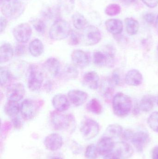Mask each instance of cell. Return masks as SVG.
I'll return each mask as SVG.
<instances>
[{"label": "cell", "mask_w": 158, "mask_h": 159, "mask_svg": "<svg viewBox=\"0 0 158 159\" xmlns=\"http://www.w3.org/2000/svg\"><path fill=\"white\" fill-rule=\"evenodd\" d=\"M52 159H64L62 158L61 157H55L54 158H53Z\"/></svg>", "instance_id": "816d5d0a"}, {"label": "cell", "mask_w": 158, "mask_h": 159, "mask_svg": "<svg viewBox=\"0 0 158 159\" xmlns=\"http://www.w3.org/2000/svg\"><path fill=\"white\" fill-rule=\"evenodd\" d=\"M122 2L126 4H130L135 2V0H122Z\"/></svg>", "instance_id": "681fc988"}, {"label": "cell", "mask_w": 158, "mask_h": 159, "mask_svg": "<svg viewBox=\"0 0 158 159\" xmlns=\"http://www.w3.org/2000/svg\"><path fill=\"white\" fill-rule=\"evenodd\" d=\"M144 19L149 24H153L155 22V16L153 13H147L144 16Z\"/></svg>", "instance_id": "ee69618b"}, {"label": "cell", "mask_w": 158, "mask_h": 159, "mask_svg": "<svg viewBox=\"0 0 158 159\" xmlns=\"http://www.w3.org/2000/svg\"><path fill=\"white\" fill-rule=\"evenodd\" d=\"M125 27L127 33L130 35L136 34L139 31L140 24L133 18H126L125 19Z\"/></svg>", "instance_id": "4316f807"}, {"label": "cell", "mask_w": 158, "mask_h": 159, "mask_svg": "<svg viewBox=\"0 0 158 159\" xmlns=\"http://www.w3.org/2000/svg\"><path fill=\"white\" fill-rule=\"evenodd\" d=\"M53 105L54 108L60 112H65L69 108L70 104L68 97L63 94L55 95L53 99Z\"/></svg>", "instance_id": "2e32d148"}, {"label": "cell", "mask_w": 158, "mask_h": 159, "mask_svg": "<svg viewBox=\"0 0 158 159\" xmlns=\"http://www.w3.org/2000/svg\"><path fill=\"white\" fill-rule=\"evenodd\" d=\"M26 47L22 44L17 45L15 50V53L17 56H21L25 54L26 52Z\"/></svg>", "instance_id": "ab89813d"}, {"label": "cell", "mask_w": 158, "mask_h": 159, "mask_svg": "<svg viewBox=\"0 0 158 159\" xmlns=\"http://www.w3.org/2000/svg\"><path fill=\"white\" fill-rule=\"evenodd\" d=\"M69 36V43L70 45H78L82 41L81 34L76 31L71 30Z\"/></svg>", "instance_id": "8d00e7d4"}, {"label": "cell", "mask_w": 158, "mask_h": 159, "mask_svg": "<svg viewBox=\"0 0 158 159\" xmlns=\"http://www.w3.org/2000/svg\"><path fill=\"white\" fill-rule=\"evenodd\" d=\"M98 154L96 146L93 144L89 145L87 147L84 153L85 157L87 159H96Z\"/></svg>", "instance_id": "d6a6232c"}, {"label": "cell", "mask_w": 158, "mask_h": 159, "mask_svg": "<svg viewBox=\"0 0 158 159\" xmlns=\"http://www.w3.org/2000/svg\"><path fill=\"white\" fill-rule=\"evenodd\" d=\"M155 102V98L152 95H145L141 100L139 104V108L143 112H149L154 107Z\"/></svg>", "instance_id": "484cf974"}, {"label": "cell", "mask_w": 158, "mask_h": 159, "mask_svg": "<svg viewBox=\"0 0 158 159\" xmlns=\"http://www.w3.org/2000/svg\"><path fill=\"white\" fill-rule=\"evenodd\" d=\"M32 24L35 30L39 33L43 34L45 32L46 25L45 23L41 20H35L33 21Z\"/></svg>", "instance_id": "74e56055"}, {"label": "cell", "mask_w": 158, "mask_h": 159, "mask_svg": "<svg viewBox=\"0 0 158 159\" xmlns=\"http://www.w3.org/2000/svg\"><path fill=\"white\" fill-rule=\"evenodd\" d=\"M156 26L158 31V15L156 20Z\"/></svg>", "instance_id": "f907efd6"}, {"label": "cell", "mask_w": 158, "mask_h": 159, "mask_svg": "<svg viewBox=\"0 0 158 159\" xmlns=\"http://www.w3.org/2000/svg\"><path fill=\"white\" fill-rule=\"evenodd\" d=\"M39 108V104L37 102L27 99L20 104V112L24 119L31 120L36 116Z\"/></svg>", "instance_id": "ba28073f"}, {"label": "cell", "mask_w": 158, "mask_h": 159, "mask_svg": "<svg viewBox=\"0 0 158 159\" xmlns=\"http://www.w3.org/2000/svg\"><path fill=\"white\" fill-rule=\"evenodd\" d=\"M82 41L86 46L97 44L102 39V34L99 29L93 25L85 27L81 34Z\"/></svg>", "instance_id": "8992f818"}, {"label": "cell", "mask_w": 158, "mask_h": 159, "mask_svg": "<svg viewBox=\"0 0 158 159\" xmlns=\"http://www.w3.org/2000/svg\"><path fill=\"white\" fill-rule=\"evenodd\" d=\"M111 80L114 85H118L120 82V76L117 71H115L112 74Z\"/></svg>", "instance_id": "60d3db41"}, {"label": "cell", "mask_w": 158, "mask_h": 159, "mask_svg": "<svg viewBox=\"0 0 158 159\" xmlns=\"http://www.w3.org/2000/svg\"></svg>", "instance_id": "db71d44e"}, {"label": "cell", "mask_w": 158, "mask_h": 159, "mask_svg": "<svg viewBox=\"0 0 158 159\" xmlns=\"http://www.w3.org/2000/svg\"><path fill=\"white\" fill-rule=\"evenodd\" d=\"M112 107L114 114L119 117L127 116L131 110L132 102L128 95L119 93L113 97Z\"/></svg>", "instance_id": "6da1fadb"}, {"label": "cell", "mask_w": 158, "mask_h": 159, "mask_svg": "<svg viewBox=\"0 0 158 159\" xmlns=\"http://www.w3.org/2000/svg\"><path fill=\"white\" fill-rule=\"evenodd\" d=\"M130 141L137 151L142 152L149 143L150 138L147 133L141 131L134 133Z\"/></svg>", "instance_id": "30bf717a"}, {"label": "cell", "mask_w": 158, "mask_h": 159, "mask_svg": "<svg viewBox=\"0 0 158 159\" xmlns=\"http://www.w3.org/2000/svg\"><path fill=\"white\" fill-rule=\"evenodd\" d=\"M94 63L96 66L99 67L108 66L109 59L107 55L105 52L101 51H96L93 54Z\"/></svg>", "instance_id": "f546056e"}, {"label": "cell", "mask_w": 158, "mask_h": 159, "mask_svg": "<svg viewBox=\"0 0 158 159\" xmlns=\"http://www.w3.org/2000/svg\"><path fill=\"white\" fill-rule=\"evenodd\" d=\"M86 109L89 112L95 114L100 115L103 111V107L99 101L96 98L92 99L86 105Z\"/></svg>", "instance_id": "4dcf8cb0"}, {"label": "cell", "mask_w": 158, "mask_h": 159, "mask_svg": "<svg viewBox=\"0 0 158 159\" xmlns=\"http://www.w3.org/2000/svg\"><path fill=\"white\" fill-rule=\"evenodd\" d=\"M14 56V50L9 43L3 44L0 49V61L1 63L9 61Z\"/></svg>", "instance_id": "603a6c76"}, {"label": "cell", "mask_w": 158, "mask_h": 159, "mask_svg": "<svg viewBox=\"0 0 158 159\" xmlns=\"http://www.w3.org/2000/svg\"><path fill=\"white\" fill-rule=\"evenodd\" d=\"M62 5L67 12H70L75 6V0H62Z\"/></svg>", "instance_id": "f35d334b"}, {"label": "cell", "mask_w": 158, "mask_h": 159, "mask_svg": "<svg viewBox=\"0 0 158 159\" xmlns=\"http://www.w3.org/2000/svg\"><path fill=\"white\" fill-rule=\"evenodd\" d=\"M104 159H121L118 154L113 150L109 154L105 155L104 157Z\"/></svg>", "instance_id": "bcb514c9"}, {"label": "cell", "mask_w": 158, "mask_h": 159, "mask_svg": "<svg viewBox=\"0 0 158 159\" xmlns=\"http://www.w3.org/2000/svg\"><path fill=\"white\" fill-rule=\"evenodd\" d=\"M71 60L75 66L79 68H86L90 63L89 56L83 50H75L71 55Z\"/></svg>", "instance_id": "4fadbf2b"}, {"label": "cell", "mask_w": 158, "mask_h": 159, "mask_svg": "<svg viewBox=\"0 0 158 159\" xmlns=\"http://www.w3.org/2000/svg\"><path fill=\"white\" fill-rule=\"evenodd\" d=\"M1 4L2 14L5 17L12 19L19 17L25 9L20 0H3Z\"/></svg>", "instance_id": "7a4b0ae2"}, {"label": "cell", "mask_w": 158, "mask_h": 159, "mask_svg": "<svg viewBox=\"0 0 158 159\" xmlns=\"http://www.w3.org/2000/svg\"><path fill=\"white\" fill-rule=\"evenodd\" d=\"M114 85L112 80H104L101 86V92L105 99L109 100L114 93Z\"/></svg>", "instance_id": "83f0119b"}, {"label": "cell", "mask_w": 158, "mask_h": 159, "mask_svg": "<svg viewBox=\"0 0 158 159\" xmlns=\"http://www.w3.org/2000/svg\"><path fill=\"white\" fill-rule=\"evenodd\" d=\"M81 133L85 140H90L96 137L100 131L99 124L94 120L85 118L81 124Z\"/></svg>", "instance_id": "5b68a950"}, {"label": "cell", "mask_w": 158, "mask_h": 159, "mask_svg": "<svg viewBox=\"0 0 158 159\" xmlns=\"http://www.w3.org/2000/svg\"><path fill=\"white\" fill-rule=\"evenodd\" d=\"M44 81V76L42 72L35 65H31L29 68L28 87L32 91L41 89Z\"/></svg>", "instance_id": "52a82bcc"}, {"label": "cell", "mask_w": 158, "mask_h": 159, "mask_svg": "<svg viewBox=\"0 0 158 159\" xmlns=\"http://www.w3.org/2000/svg\"><path fill=\"white\" fill-rule=\"evenodd\" d=\"M105 25L107 30L113 35H118L123 31V22L120 20L116 19L107 20L105 21Z\"/></svg>", "instance_id": "d6986e66"}, {"label": "cell", "mask_w": 158, "mask_h": 159, "mask_svg": "<svg viewBox=\"0 0 158 159\" xmlns=\"http://www.w3.org/2000/svg\"><path fill=\"white\" fill-rule=\"evenodd\" d=\"M115 145L113 139L103 136L98 141L96 146L98 154L105 156L109 154L114 150Z\"/></svg>", "instance_id": "7c38bea8"}, {"label": "cell", "mask_w": 158, "mask_h": 159, "mask_svg": "<svg viewBox=\"0 0 158 159\" xmlns=\"http://www.w3.org/2000/svg\"><path fill=\"white\" fill-rule=\"evenodd\" d=\"M73 26L77 30H83L87 27L88 21L83 15L79 12L74 13L72 16Z\"/></svg>", "instance_id": "f1b7e54d"}, {"label": "cell", "mask_w": 158, "mask_h": 159, "mask_svg": "<svg viewBox=\"0 0 158 159\" xmlns=\"http://www.w3.org/2000/svg\"><path fill=\"white\" fill-rule=\"evenodd\" d=\"M45 68L52 76H58L61 70L59 61L54 57L49 58L44 63Z\"/></svg>", "instance_id": "44dd1931"}, {"label": "cell", "mask_w": 158, "mask_h": 159, "mask_svg": "<svg viewBox=\"0 0 158 159\" xmlns=\"http://www.w3.org/2000/svg\"><path fill=\"white\" fill-rule=\"evenodd\" d=\"M125 82L128 85L131 86H138L141 85L143 81V76L138 70H130L126 75Z\"/></svg>", "instance_id": "ffe728a7"}, {"label": "cell", "mask_w": 158, "mask_h": 159, "mask_svg": "<svg viewBox=\"0 0 158 159\" xmlns=\"http://www.w3.org/2000/svg\"><path fill=\"white\" fill-rule=\"evenodd\" d=\"M25 94L24 86L21 83H16L9 87L8 99L20 102L23 99Z\"/></svg>", "instance_id": "ac0fdd59"}, {"label": "cell", "mask_w": 158, "mask_h": 159, "mask_svg": "<svg viewBox=\"0 0 158 159\" xmlns=\"http://www.w3.org/2000/svg\"><path fill=\"white\" fill-rule=\"evenodd\" d=\"M99 75L93 71L85 73L83 78V83L84 86L91 89H96L99 86Z\"/></svg>", "instance_id": "e0dca14e"}, {"label": "cell", "mask_w": 158, "mask_h": 159, "mask_svg": "<svg viewBox=\"0 0 158 159\" xmlns=\"http://www.w3.org/2000/svg\"><path fill=\"white\" fill-rule=\"evenodd\" d=\"M121 8L119 5L115 3L109 4L107 6L105 10V13L107 15L113 16L120 13Z\"/></svg>", "instance_id": "836d02e7"}, {"label": "cell", "mask_w": 158, "mask_h": 159, "mask_svg": "<svg viewBox=\"0 0 158 159\" xmlns=\"http://www.w3.org/2000/svg\"><path fill=\"white\" fill-rule=\"evenodd\" d=\"M88 95L87 93L79 90H71L68 93L70 102L75 106L82 105L87 101Z\"/></svg>", "instance_id": "5bb4252c"}, {"label": "cell", "mask_w": 158, "mask_h": 159, "mask_svg": "<svg viewBox=\"0 0 158 159\" xmlns=\"http://www.w3.org/2000/svg\"><path fill=\"white\" fill-rule=\"evenodd\" d=\"M50 120L52 126L57 130L68 129L74 121L71 115H66L57 110L50 114Z\"/></svg>", "instance_id": "277c9868"}, {"label": "cell", "mask_w": 158, "mask_h": 159, "mask_svg": "<svg viewBox=\"0 0 158 159\" xmlns=\"http://www.w3.org/2000/svg\"><path fill=\"white\" fill-rule=\"evenodd\" d=\"M12 122L13 125L16 129H19L21 128L22 125V122L20 118L18 116L12 117Z\"/></svg>", "instance_id": "7bdbcfd3"}, {"label": "cell", "mask_w": 158, "mask_h": 159, "mask_svg": "<svg viewBox=\"0 0 158 159\" xmlns=\"http://www.w3.org/2000/svg\"><path fill=\"white\" fill-rule=\"evenodd\" d=\"M28 49L32 56L34 57H38L42 55L44 48L41 41L39 39H36L30 43Z\"/></svg>", "instance_id": "cb8c5ba5"}, {"label": "cell", "mask_w": 158, "mask_h": 159, "mask_svg": "<svg viewBox=\"0 0 158 159\" xmlns=\"http://www.w3.org/2000/svg\"><path fill=\"white\" fill-rule=\"evenodd\" d=\"M20 104L19 102L8 99L5 106V112L6 115L14 117L18 115L20 112Z\"/></svg>", "instance_id": "7402d4cb"}, {"label": "cell", "mask_w": 158, "mask_h": 159, "mask_svg": "<svg viewBox=\"0 0 158 159\" xmlns=\"http://www.w3.org/2000/svg\"><path fill=\"white\" fill-rule=\"evenodd\" d=\"M142 2L148 7L154 8L157 6L158 0H142Z\"/></svg>", "instance_id": "b9f144b4"}, {"label": "cell", "mask_w": 158, "mask_h": 159, "mask_svg": "<svg viewBox=\"0 0 158 159\" xmlns=\"http://www.w3.org/2000/svg\"><path fill=\"white\" fill-rule=\"evenodd\" d=\"M157 104H158V100H157Z\"/></svg>", "instance_id": "f5cc1de1"}, {"label": "cell", "mask_w": 158, "mask_h": 159, "mask_svg": "<svg viewBox=\"0 0 158 159\" xmlns=\"http://www.w3.org/2000/svg\"><path fill=\"white\" fill-rule=\"evenodd\" d=\"M122 132L123 129L121 125L117 124H111L106 129L103 136L113 139L119 137L122 135Z\"/></svg>", "instance_id": "d4e9b609"}, {"label": "cell", "mask_w": 158, "mask_h": 159, "mask_svg": "<svg viewBox=\"0 0 158 159\" xmlns=\"http://www.w3.org/2000/svg\"><path fill=\"white\" fill-rule=\"evenodd\" d=\"M71 31L70 25L67 21L64 20L58 19L51 26L49 36L52 40L60 41L68 37Z\"/></svg>", "instance_id": "3957f363"}, {"label": "cell", "mask_w": 158, "mask_h": 159, "mask_svg": "<svg viewBox=\"0 0 158 159\" xmlns=\"http://www.w3.org/2000/svg\"><path fill=\"white\" fill-rule=\"evenodd\" d=\"M79 74V71L74 65L67 64L63 70V75L66 79H76Z\"/></svg>", "instance_id": "1f68e13d"}, {"label": "cell", "mask_w": 158, "mask_h": 159, "mask_svg": "<svg viewBox=\"0 0 158 159\" xmlns=\"http://www.w3.org/2000/svg\"><path fill=\"white\" fill-rule=\"evenodd\" d=\"M13 33L18 42L25 43L30 39L32 34V29L28 23H21L14 28Z\"/></svg>", "instance_id": "9c48e42d"}, {"label": "cell", "mask_w": 158, "mask_h": 159, "mask_svg": "<svg viewBox=\"0 0 158 159\" xmlns=\"http://www.w3.org/2000/svg\"><path fill=\"white\" fill-rule=\"evenodd\" d=\"M0 78L2 86H4L10 81L11 78V74L9 70L6 67H1L0 70Z\"/></svg>", "instance_id": "d590c367"}, {"label": "cell", "mask_w": 158, "mask_h": 159, "mask_svg": "<svg viewBox=\"0 0 158 159\" xmlns=\"http://www.w3.org/2000/svg\"><path fill=\"white\" fill-rule=\"evenodd\" d=\"M62 136L58 133H52L45 137L44 144L46 149L51 151H56L62 148L63 145Z\"/></svg>", "instance_id": "8fae6325"}, {"label": "cell", "mask_w": 158, "mask_h": 159, "mask_svg": "<svg viewBox=\"0 0 158 159\" xmlns=\"http://www.w3.org/2000/svg\"><path fill=\"white\" fill-rule=\"evenodd\" d=\"M113 150L118 154L121 159H127L131 157L134 152L132 147L125 142L115 143Z\"/></svg>", "instance_id": "9a60e30c"}, {"label": "cell", "mask_w": 158, "mask_h": 159, "mask_svg": "<svg viewBox=\"0 0 158 159\" xmlns=\"http://www.w3.org/2000/svg\"><path fill=\"white\" fill-rule=\"evenodd\" d=\"M152 159H158V146L153 148L152 153Z\"/></svg>", "instance_id": "c3c4849f"}, {"label": "cell", "mask_w": 158, "mask_h": 159, "mask_svg": "<svg viewBox=\"0 0 158 159\" xmlns=\"http://www.w3.org/2000/svg\"><path fill=\"white\" fill-rule=\"evenodd\" d=\"M7 20L5 17H1V20H0V31L1 33H2V32L5 30L6 28V26H7Z\"/></svg>", "instance_id": "7dc6e473"}, {"label": "cell", "mask_w": 158, "mask_h": 159, "mask_svg": "<svg viewBox=\"0 0 158 159\" xmlns=\"http://www.w3.org/2000/svg\"><path fill=\"white\" fill-rule=\"evenodd\" d=\"M147 123L153 131L158 133V112H154L151 114L147 120Z\"/></svg>", "instance_id": "e575fe53"}, {"label": "cell", "mask_w": 158, "mask_h": 159, "mask_svg": "<svg viewBox=\"0 0 158 159\" xmlns=\"http://www.w3.org/2000/svg\"><path fill=\"white\" fill-rule=\"evenodd\" d=\"M134 133L130 130H126L123 133H122V139H124L125 141H129L131 140Z\"/></svg>", "instance_id": "f6af8a7d"}]
</instances>
